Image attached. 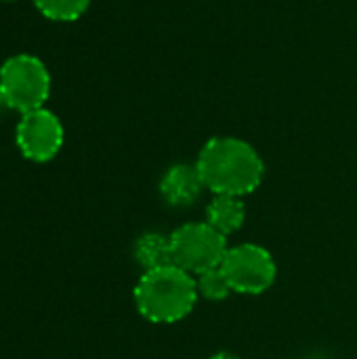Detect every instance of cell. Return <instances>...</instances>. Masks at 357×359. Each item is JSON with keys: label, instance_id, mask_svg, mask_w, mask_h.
I'll use <instances>...</instances> for the list:
<instances>
[{"label": "cell", "instance_id": "cell-12", "mask_svg": "<svg viewBox=\"0 0 357 359\" xmlns=\"http://www.w3.org/2000/svg\"><path fill=\"white\" fill-rule=\"evenodd\" d=\"M210 359H240L238 355H234V353H227V351H219V353H215Z\"/></svg>", "mask_w": 357, "mask_h": 359}, {"label": "cell", "instance_id": "cell-2", "mask_svg": "<svg viewBox=\"0 0 357 359\" xmlns=\"http://www.w3.org/2000/svg\"><path fill=\"white\" fill-rule=\"evenodd\" d=\"M196 278L177 265L143 271L135 286L137 311L151 324H177L198 303Z\"/></svg>", "mask_w": 357, "mask_h": 359}, {"label": "cell", "instance_id": "cell-3", "mask_svg": "<svg viewBox=\"0 0 357 359\" xmlns=\"http://www.w3.org/2000/svg\"><path fill=\"white\" fill-rule=\"evenodd\" d=\"M50 95V74L46 65L34 55H13L0 67V97L2 101L21 111L44 107Z\"/></svg>", "mask_w": 357, "mask_h": 359}, {"label": "cell", "instance_id": "cell-13", "mask_svg": "<svg viewBox=\"0 0 357 359\" xmlns=\"http://www.w3.org/2000/svg\"><path fill=\"white\" fill-rule=\"evenodd\" d=\"M8 2H11V0H8Z\"/></svg>", "mask_w": 357, "mask_h": 359}, {"label": "cell", "instance_id": "cell-11", "mask_svg": "<svg viewBox=\"0 0 357 359\" xmlns=\"http://www.w3.org/2000/svg\"><path fill=\"white\" fill-rule=\"evenodd\" d=\"M36 8L53 21H76L80 19L90 0H34Z\"/></svg>", "mask_w": 357, "mask_h": 359}, {"label": "cell", "instance_id": "cell-6", "mask_svg": "<svg viewBox=\"0 0 357 359\" xmlns=\"http://www.w3.org/2000/svg\"><path fill=\"white\" fill-rule=\"evenodd\" d=\"M63 141V124L53 111L40 107L21 114V120L17 124V147L23 158L32 162H48L59 154Z\"/></svg>", "mask_w": 357, "mask_h": 359}, {"label": "cell", "instance_id": "cell-5", "mask_svg": "<svg viewBox=\"0 0 357 359\" xmlns=\"http://www.w3.org/2000/svg\"><path fill=\"white\" fill-rule=\"evenodd\" d=\"M234 292L263 294L276 282L278 267L271 252L257 244L231 246L221 263Z\"/></svg>", "mask_w": 357, "mask_h": 359}, {"label": "cell", "instance_id": "cell-9", "mask_svg": "<svg viewBox=\"0 0 357 359\" xmlns=\"http://www.w3.org/2000/svg\"><path fill=\"white\" fill-rule=\"evenodd\" d=\"M135 259L143 267V271L173 265L170 236H164L158 231H147V233L139 236L135 242Z\"/></svg>", "mask_w": 357, "mask_h": 359}, {"label": "cell", "instance_id": "cell-10", "mask_svg": "<svg viewBox=\"0 0 357 359\" xmlns=\"http://www.w3.org/2000/svg\"><path fill=\"white\" fill-rule=\"evenodd\" d=\"M194 278H196L198 294L204 297L206 301H225L234 292L223 267L208 269V271H204L200 276H194Z\"/></svg>", "mask_w": 357, "mask_h": 359}, {"label": "cell", "instance_id": "cell-1", "mask_svg": "<svg viewBox=\"0 0 357 359\" xmlns=\"http://www.w3.org/2000/svg\"><path fill=\"white\" fill-rule=\"evenodd\" d=\"M196 166L204 187L215 196L244 198L261 185L265 175L259 151L238 137H213L206 141Z\"/></svg>", "mask_w": 357, "mask_h": 359}, {"label": "cell", "instance_id": "cell-8", "mask_svg": "<svg viewBox=\"0 0 357 359\" xmlns=\"http://www.w3.org/2000/svg\"><path fill=\"white\" fill-rule=\"evenodd\" d=\"M246 221V206L236 196H215L206 206V223L225 238L240 231Z\"/></svg>", "mask_w": 357, "mask_h": 359}, {"label": "cell", "instance_id": "cell-7", "mask_svg": "<svg viewBox=\"0 0 357 359\" xmlns=\"http://www.w3.org/2000/svg\"><path fill=\"white\" fill-rule=\"evenodd\" d=\"M204 189L206 187L196 164H175L160 181V196L173 208L191 206Z\"/></svg>", "mask_w": 357, "mask_h": 359}, {"label": "cell", "instance_id": "cell-4", "mask_svg": "<svg viewBox=\"0 0 357 359\" xmlns=\"http://www.w3.org/2000/svg\"><path fill=\"white\" fill-rule=\"evenodd\" d=\"M227 250V238L210 227L206 221L185 223L170 233L173 265L191 276H200L208 269L221 267Z\"/></svg>", "mask_w": 357, "mask_h": 359}]
</instances>
